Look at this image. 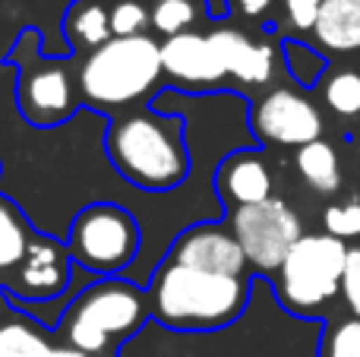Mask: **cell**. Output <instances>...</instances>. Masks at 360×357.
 Masks as SVG:
<instances>
[{
    "instance_id": "1",
    "label": "cell",
    "mask_w": 360,
    "mask_h": 357,
    "mask_svg": "<svg viewBox=\"0 0 360 357\" xmlns=\"http://www.w3.org/2000/svg\"><path fill=\"white\" fill-rule=\"evenodd\" d=\"M250 282L237 275L190 269L165 259L152 278V316L177 332H212L224 329L243 313Z\"/></svg>"
},
{
    "instance_id": "2",
    "label": "cell",
    "mask_w": 360,
    "mask_h": 357,
    "mask_svg": "<svg viewBox=\"0 0 360 357\" xmlns=\"http://www.w3.org/2000/svg\"><path fill=\"white\" fill-rule=\"evenodd\" d=\"M108 158L120 177L143 190H171L190 171L180 120L152 111L114 120L108 130Z\"/></svg>"
},
{
    "instance_id": "3",
    "label": "cell",
    "mask_w": 360,
    "mask_h": 357,
    "mask_svg": "<svg viewBox=\"0 0 360 357\" xmlns=\"http://www.w3.org/2000/svg\"><path fill=\"white\" fill-rule=\"evenodd\" d=\"M162 73V44H155V38H111L82 60L79 89L82 98L95 108H127L146 98Z\"/></svg>"
},
{
    "instance_id": "4",
    "label": "cell",
    "mask_w": 360,
    "mask_h": 357,
    "mask_svg": "<svg viewBox=\"0 0 360 357\" xmlns=\"http://www.w3.org/2000/svg\"><path fill=\"white\" fill-rule=\"evenodd\" d=\"M152 313V301L130 282L105 278L86 288L60 320V335L82 354H101L124 342Z\"/></svg>"
},
{
    "instance_id": "5",
    "label": "cell",
    "mask_w": 360,
    "mask_h": 357,
    "mask_svg": "<svg viewBox=\"0 0 360 357\" xmlns=\"http://www.w3.org/2000/svg\"><path fill=\"white\" fill-rule=\"evenodd\" d=\"M348 247L332 234H304L278 269V297L294 313H316L342 291Z\"/></svg>"
},
{
    "instance_id": "6",
    "label": "cell",
    "mask_w": 360,
    "mask_h": 357,
    "mask_svg": "<svg viewBox=\"0 0 360 357\" xmlns=\"http://www.w3.org/2000/svg\"><path fill=\"white\" fill-rule=\"evenodd\" d=\"M70 257L98 275H117L139 250V228L133 215L111 202H92L70 228Z\"/></svg>"
},
{
    "instance_id": "7",
    "label": "cell",
    "mask_w": 360,
    "mask_h": 357,
    "mask_svg": "<svg viewBox=\"0 0 360 357\" xmlns=\"http://www.w3.org/2000/svg\"><path fill=\"white\" fill-rule=\"evenodd\" d=\"M231 231L240 244L243 257L259 272H278L291 247L304 238L297 212L285 200L272 196L256 206H243L231 212Z\"/></svg>"
},
{
    "instance_id": "8",
    "label": "cell",
    "mask_w": 360,
    "mask_h": 357,
    "mask_svg": "<svg viewBox=\"0 0 360 357\" xmlns=\"http://www.w3.org/2000/svg\"><path fill=\"white\" fill-rule=\"evenodd\" d=\"M16 105L32 126H57L73 114V86L67 67L60 60H48L32 54L22 63V76L16 86Z\"/></svg>"
},
{
    "instance_id": "9",
    "label": "cell",
    "mask_w": 360,
    "mask_h": 357,
    "mask_svg": "<svg viewBox=\"0 0 360 357\" xmlns=\"http://www.w3.org/2000/svg\"><path fill=\"white\" fill-rule=\"evenodd\" d=\"M253 130L262 143L275 145H310L323 136V117L316 105L291 89H275L253 108Z\"/></svg>"
},
{
    "instance_id": "10",
    "label": "cell",
    "mask_w": 360,
    "mask_h": 357,
    "mask_svg": "<svg viewBox=\"0 0 360 357\" xmlns=\"http://www.w3.org/2000/svg\"><path fill=\"white\" fill-rule=\"evenodd\" d=\"M168 259L177 266H190V269L215 272V275H237V278L247 269V257H243L231 225H218V221L186 228L177 238Z\"/></svg>"
},
{
    "instance_id": "11",
    "label": "cell",
    "mask_w": 360,
    "mask_h": 357,
    "mask_svg": "<svg viewBox=\"0 0 360 357\" xmlns=\"http://www.w3.org/2000/svg\"><path fill=\"white\" fill-rule=\"evenodd\" d=\"M162 63L171 79L193 89L215 86V82H221L228 76V67H224L212 35H199V32H184V35L165 38Z\"/></svg>"
},
{
    "instance_id": "12",
    "label": "cell",
    "mask_w": 360,
    "mask_h": 357,
    "mask_svg": "<svg viewBox=\"0 0 360 357\" xmlns=\"http://www.w3.org/2000/svg\"><path fill=\"white\" fill-rule=\"evenodd\" d=\"M70 247H60L51 238H35L10 291L25 301H51L70 285Z\"/></svg>"
},
{
    "instance_id": "13",
    "label": "cell",
    "mask_w": 360,
    "mask_h": 357,
    "mask_svg": "<svg viewBox=\"0 0 360 357\" xmlns=\"http://www.w3.org/2000/svg\"><path fill=\"white\" fill-rule=\"evenodd\" d=\"M215 190L231 212L272 200V174H269V164L262 162L259 152H247V149L231 152V155L218 164Z\"/></svg>"
},
{
    "instance_id": "14",
    "label": "cell",
    "mask_w": 360,
    "mask_h": 357,
    "mask_svg": "<svg viewBox=\"0 0 360 357\" xmlns=\"http://www.w3.org/2000/svg\"><path fill=\"white\" fill-rule=\"evenodd\" d=\"M212 41H215L218 54H221L228 76L247 82V86H262L269 82L275 70V51L262 41H253L250 35L237 29H215L209 32Z\"/></svg>"
},
{
    "instance_id": "15",
    "label": "cell",
    "mask_w": 360,
    "mask_h": 357,
    "mask_svg": "<svg viewBox=\"0 0 360 357\" xmlns=\"http://www.w3.org/2000/svg\"><path fill=\"white\" fill-rule=\"evenodd\" d=\"M313 35L326 51L335 54L360 51V0H326Z\"/></svg>"
},
{
    "instance_id": "16",
    "label": "cell",
    "mask_w": 360,
    "mask_h": 357,
    "mask_svg": "<svg viewBox=\"0 0 360 357\" xmlns=\"http://www.w3.org/2000/svg\"><path fill=\"white\" fill-rule=\"evenodd\" d=\"M63 35L73 41L76 51H89V54L108 44L114 38L108 0H76L63 16Z\"/></svg>"
},
{
    "instance_id": "17",
    "label": "cell",
    "mask_w": 360,
    "mask_h": 357,
    "mask_svg": "<svg viewBox=\"0 0 360 357\" xmlns=\"http://www.w3.org/2000/svg\"><path fill=\"white\" fill-rule=\"evenodd\" d=\"M294 164H297V174L310 183L316 193L329 196L342 187V164H338V152L332 149L326 139H316L310 145H300L297 155H294Z\"/></svg>"
},
{
    "instance_id": "18",
    "label": "cell",
    "mask_w": 360,
    "mask_h": 357,
    "mask_svg": "<svg viewBox=\"0 0 360 357\" xmlns=\"http://www.w3.org/2000/svg\"><path fill=\"white\" fill-rule=\"evenodd\" d=\"M32 240L35 234H32L29 221L22 219V212L0 196V272L19 269L25 263Z\"/></svg>"
},
{
    "instance_id": "19",
    "label": "cell",
    "mask_w": 360,
    "mask_h": 357,
    "mask_svg": "<svg viewBox=\"0 0 360 357\" xmlns=\"http://www.w3.org/2000/svg\"><path fill=\"white\" fill-rule=\"evenodd\" d=\"M326 105L342 117L360 114V73L357 70H338L326 82Z\"/></svg>"
},
{
    "instance_id": "20",
    "label": "cell",
    "mask_w": 360,
    "mask_h": 357,
    "mask_svg": "<svg viewBox=\"0 0 360 357\" xmlns=\"http://www.w3.org/2000/svg\"><path fill=\"white\" fill-rule=\"evenodd\" d=\"M51 345L29 323H6L0 326V357H44Z\"/></svg>"
},
{
    "instance_id": "21",
    "label": "cell",
    "mask_w": 360,
    "mask_h": 357,
    "mask_svg": "<svg viewBox=\"0 0 360 357\" xmlns=\"http://www.w3.org/2000/svg\"><path fill=\"white\" fill-rule=\"evenodd\" d=\"M108 10H111L114 38L146 35V25H152V10L146 0H108Z\"/></svg>"
},
{
    "instance_id": "22",
    "label": "cell",
    "mask_w": 360,
    "mask_h": 357,
    "mask_svg": "<svg viewBox=\"0 0 360 357\" xmlns=\"http://www.w3.org/2000/svg\"><path fill=\"white\" fill-rule=\"evenodd\" d=\"M193 19H196V10L190 0H155L152 6V29H158L165 38L190 32Z\"/></svg>"
},
{
    "instance_id": "23",
    "label": "cell",
    "mask_w": 360,
    "mask_h": 357,
    "mask_svg": "<svg viewBox=\"0 0 360 357\" xmlns=\"http://www.w3.org/2000/svg\"><path fill=\"white\" fill-rule=\"evenodd\" d=\"M285 57H288V70L300 86H313L319 79V73L326 70V60L319 54H313L310 48L297 41H285Z\"/></svg>"
},
{
    "instance_id": "24",
    "label": "cell",
    "mask_w": 360,
    "mask_h": 357,
    "mask_svg": "<svg viewBox=\"0 0 360 357\" xmlns=\"http://www.w3.org/2000/svg\"><path fill=\"white\" fill-rule=\"evenodd\" d=\"M323 357H360V320H345L329 329L323 345Z\"/></svg>"
},
{
    "instance_id": "25",
    "label": "cell",
    "mask_w": 360,
    "mask_h": 357,
    "mask_svg": "<svg viewBox=\"0 0 360 357\" xmlns=\"http://www.w3.org/2000/svg\"><path fill=\"white\" fill-rule=\"evenodd\" d=\"M323 225L332 238H360V200H351L345 206H329L323 215Z\"/></svg>"
},
{
    "instance_id": "26",
    "label": "cell",
    "mask_w": 360,
    "mask_h": 357,
    "mask_svg": "<svg viewBox=\"0 0 360 357\" xmlns=\"http://www.w3.org/2000/svg\"><path fill=\"white\" fill-rule=\"evenodd\" d=\"M323 4L326 0H285V16L297 32H310V29H316Z\"/></svg>"
},
{
    "instance_id": "27",
    "label": "cell",
    "mask_w": 360,
    "mask_h": 357,
    "mask_svg": "<svg viewBox=\"0 0 360 357\" xmlns=\"http://www.w3.org/2000/svg\"><path fill=\"white\" fill-rule=\"evenodd\" d=\"M342 294L348 301L351 313L360 320V247L348 253V266H345V278H342Z\"/></svg>"
},
{
    "instance_id": "28",
    "label": "cell",
    "mask_w": 360,
    "mask_h": 357,
    "mask_svg": "<svg viewBox=\"0 0 360 357\" xmlns=\"http://www.w3.org/2000/svg\"><path fill=\"white\" fill-rule=\"evenodd\" d=\"M228 4H231V10H237L240 16H247V19H259V16H266L269 6H272L275 0H228Z\"/></svg>"
},
{
    "instance_id": "29",
    "label": "cell",
    "mask_w": 360,
    "mask_h": 357,
    "mask_svg": "<svg viewBox=\"0 0 360 357\" xmlns=\"http://www.w3.org/2000/svg\"><path fill=\"white\" fill-rule=\"evenodd\" d=\"M205 4H209V16H212V19L224 16V13L231 10V4H228V0H205Z\"/></svg>"
},
{
    "instance_id": "30",
    "label": "cell",
    "mask_w": 360,
    "mask_h": 357,
    "mask_svg": "<svg viewBox=\"0 0 360 357\" xmlns=\"http://www.w3.org/2000/svg\"><path fill=\"white\" fill-rule=\"evenodd\" d=\"M44 357H89V354H82V351H76V348H51Z\"/></svg>"
}]
</instances>
